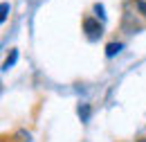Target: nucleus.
Segmentation results:
<instances>
[{"instance_id":"7","label":"nucleus","mask_w":146,"mask_h":142,"mask_svg":"<svg viewBox=\"0 0 146 142\" xmlns=\"http://www.w3.org/2000/svg\"><path fill=\"white\" fill-rule=\"evenodd\" d=\"M137 142H146V138H139V140H137Z\"/></svg>"},{"instance_id":"5","label":"nucleus","mask_w":146,"mask_h":142,"mask_svg":"<svg viewBox=\"0 0 146 142\" xmlns=\"http://www.w3.org/2000/svg\"><path fill=\"white\" fill-rule=\"evenodd\" d=\"M7 14H9V2H2L0 5V20H7Z\"/></svg>"},{"instance_id":"1","label":"nucleus","mask_w":146,"mask_h":142,"mask_svg":"<svg viewBox=\"0 0 146 142\" xmlns=\"http://www.w3.org/2000/svg\"><path fill=\"white\" fill-rule=\"evenodd\" d=\"M83 29L88 32V38H99V36L104 34L101 23H99V20H94V18H86V20H83Z\"/></svg>"},{"instance_id":"6","label":"nucleus","mask_w":146,"mask_h":142,"mask_svg":"<svg viewBox=\"0 0 146 142\" xmlns=\"http://www.w3.org/2000/svg\"><path fill=\"white\" fill-rule=\"evenodd\" d=\"M135 7H137V11L142 16H146V0H135Z\"/></svg>"},{"instance_id":"3","label":"nucleus","mask_w":146,"mask_h":142,"mask_svg":"<svg viewBox=\"0 0 146 142\" xmlns=\"http://www.w3.org/2000/svg\"><path fill=\"white\" fill-rule=\"evenodd\" d=\"M16 59H18V52H16V50H11V54H9V56H7V61H5V70H9V68L16 63Z\"/></svg>"},{"instance_id":"2","label":"nucleus","mask_w":146,"mask_h":142,"mask_svg":"<svg viewBox=\"0 0 146 142\" xmlns=\"http://www.w3.org/2000/svg\"><path fill=\"white\" fill-rule=\"evenodd\" d=\"M121 50V43H108L106 45V56H115V54H119Z\"/></svg>"},{"instance_id":"4","label":"nucleus","mask_w":146,"mask_h":142,"mask_svg":"<svg viewBox=\"0 0 146 142\" xmlns=\"http://www.w3.org/2000/svg\"><path fill=\"white\" fill-rule=\"evenodd\" d=\"M79 115H81V120L86 122V120L90 117V106H86V104H83V106H79Z\"/></svg>"}]
</instances>
